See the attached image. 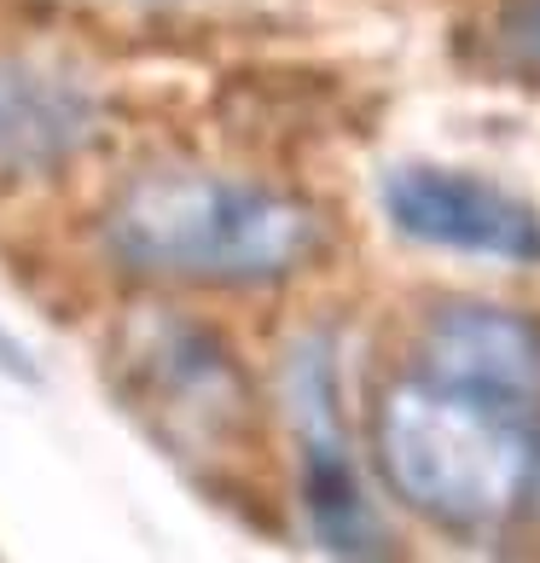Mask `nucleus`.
<instances>
[{
    "instance_id": "obj_1",
    "label": "nucleus",
    "mask_w": 540,
    "mask_h": 563,
    "mask_svg": "<svg viewBox=\"0 0 540 563\" xmlns=\"http://www.w3.org/2000/svg\"><path fill=\"white\" fill-rule=\"evenodd\" d=\"M378 459L419 517L494 534L540 494V401L425 372L384 395Z\"/></svg>"
},
{
    "instance_id": "obj_3",
    "label": "nucleus",
    "mask_w": 540,
    "mask_h": 563,
    "mask_svg": "<svg viewBox=\"0 0 540 563\" xmlns=\"http://www.w3.org/2000/svg\"><path fill=\"white\" fill-rule=\"evenodd\" d=\"M117 378L145 430L175 459H233L251 442V389L227 349L192 325H134L122 338Z\"/></svg>"
},
{
    "instance_id": "obj_8",
    "label": "nucleus",
    "mask_w": 540,
    "mask_h": 563,
    "mask_svg": "<svg viewBox=\"0 0 540 563\" xmlns=\"http://www.w3.org/2000/svg\"><path fill=\"white\" fill-rule=\"evenodd\" d=\"M494 65L540 81V0H506V12L494 18Z\"/></svg>"
},
{
    "instance_id": "obj_4",
    "label": "nucleus",
    "mask_w": 540,
    "mask_h": 563,
    "mask_svg": "<svg viewBox=\"0 0 540 563\" xmlns=\"http://www.w3.org/2000/svg\"><path fill=\"white\" fill-rule=\"evenodd\" d=\"M290 412H297V435H302V494H308V517L315 534L331 552H384V529L372 517L355 459L343 448V424H338V389H331V361L326 349H297L290 361Z\"/></svg>"
},
{
    "instance_id": "obj_7",
    "label": "nucleus",
    "mask_w": 540,
    "mask_h": 563,
    "mask_svg": "<svg viewBox=\"0 0 540 563\" xmlns=\"http://www.w3.org/2000/svg\"><path fill=\"white\" fill-rule=\"evenodd\" d=\"M425 372L540 401V325L506 308H442L425 338Z\"/></svg>"
},
{
    "instance_id": "obj_2",
    "label": "nucleus",
    "mask_w": 540,
    "mask_h": 563,
    "mask_svg": "<svg viewBox=\"0 0 540 563\" xmlns=\"http://www.w3.org/2000/svg\"><path fill=\"white\" fill-rule=\"evenodd\" d=\"M111 250L140 274L186 285H274L326 250V221L274 186L152 169L122 186L106 221Z\"/></svg>"
},
{
    "instance_id": "obj_5",
    "label": "nucleus",
    "mask_w": 540,
    "mask_h": 563,
    "mask_svg": "<svg viewBox=\"0 0 540 563\" xmlns=\"http://www.w3.org/2000/svg\"><path fill=\"white\" fill-rule=\"evenodd\" d=\"M384 210L407 239L476 250L500 262H535L540 256V221L529 203L506 198L500 186L442 175V169H401L384 186Z\"/></svg>"
},
{
    "instance_id": "obj_6",
    "label": "nucleus",
    "mask_w": 540,
    "mask_h": 563,
    "mask_svg": "<svg viewBox=\"0 0 540 563\" xmlns=\"http://www.w3.org/2000/svg\"><path fill=\"white\" fill-rule=\"evenodd\" d=\"M99 134L88 88L24 58H0V192L58 169Z\"/></svg>"
},
{
    "instance_id": "obj_9",
    "label": "nucleus",
    "mask_w": 540,
    "mask_h": 563,
    "mask_svg": "<svg viewBox=\"0 0 540 563\" xmlns=\"http://www.w3.org/2000/svg\"><path fill=\"white\" fill-rule=\"evenodd\" d=\"M0 372H30V366H24V354H18L7 338H0Z\"/></svg>"
}]
</instances>
